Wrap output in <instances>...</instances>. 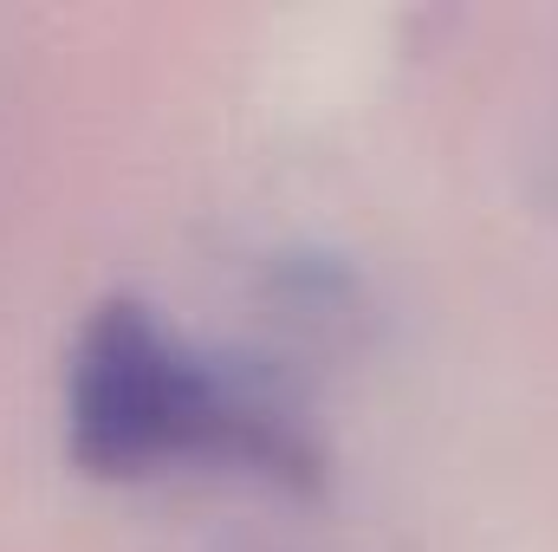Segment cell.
Masks as SVG:
<instances>
[{
    "label": "cell",
    "instance_id": "6da1fadb",
    "mask_svg": "<svg viewBox=\"0 0 558 552\" xmlns=\"http://www.w3.org/2000/svg\"><path fill=\"white\" fill-rule=\"evenodd\" d=\"M78 429L85 448L105 461L286 455L267 416L247 410L215 371H202L137 312H111L105 325H92L78 358Z\"/></svg>",
    "mask_w": 558,
    "mask_h": 552
}]
</instances>
